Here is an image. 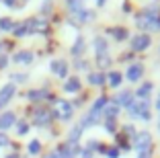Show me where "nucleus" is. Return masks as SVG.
I'll return each instance as SVG.
<instances>
[{
    "mask_svg": "<svg viewBox=\"0 0 160 158\" xmlns=\"http://www.w3.org/2000/svg\"><path fill=\"white\" fill-rule=\"evenodd\" d=\"M80 152V146L78 144H72V142H66V144H62L60 150H58V156L60 158H76Z\"/></svg>",
    "mask_w": 160,
    "mask_h": 158,
    "instance_id": "nucleus-1",
    "label": "nucleus"
},
{
    "mask_svg": "<svg viewBox=\"0 0 160 158\" xmlns=\"http://www.w3.org/2000/svg\"><path fill=\"white\" fill-rule=\"evenodd\" d=\"M17 123V117H14L12 111H4V113H0V131H6L10 130V127Z\"/></svg>",
    "mask_w": 160,
    "mask_h": 158,
    "instance_id": "nucleus-2",
    "label": "nucleus"
},
{
    "mask_svg": "<svg viewBox=\"0 0 160 158\" xmlns=\"http://www.w3.org/2000/svg\"><path fill=\"white\" fill-rule=\"evenodd\" d=\"M14 84L10 82V84H6V86H2L0 89V107H4V105H8V101L14 97Z\"/></svg>",
    "mask_w": 160,
    "mask_h": 158,
    "instance_id": "nucleus-3",
    "label": "nucleus"
},
{
    "mask_svg": "<svg viewBox=\"0 0 160 158\" xmlns=\"http://www.w3.org/2000/svg\"><path fill=\"white\" fill-rule=\"evenodd\" d=\"M148 47H150V37L148 35H136L132 39V49L142 51V49H148Z\"/></svg>",
    "mask_w": 160,
    "mask_h": 158,
    "instance_id": "nucleus-4",
    "label": "nucleus"
},
{
    "mask_svg": "<svg viewBox=\"0 0 160 158\" xmlns=\"http://www.w3.org/2000/svg\"><path fill=\"white\" fill-rule=\"evenodd\" d=\"M142 74H144V66L142 64H132L127 68V80L129 82H138L142 78Z\"/></svg>",
    "mask_w": 160,
    "mask_h": 158,
    "instance_id": "nucleus-5",
    "label": "nucleus"
},
{
    "mask_svg": "<svg viewBox=\"0 0 160 158\" xmlns=\"http://www.w3.org/2000/svg\"><path fill=\"white\" fill-rule=\"evenodd\" d=\"M150 144H152V138H150V134H148V131H144V134L138 135V140H136V148H138V152L150 150Z\"/></svg>",
    "mask_w": 160,
    "mask_h": 158,
    "instance_id": "nucleus-6",
    "label": "nucleus"
},
{
    "mask_svg": "<svg viewBox=\"0 0 160 158\" xmlns=\"http://www.w3.org/2000/svg\"><path fill=\"white\" fill-rule=\"evenodd\" d=\"M52 72L56 76H60V78H66V74H68V64L64 60H53L52 62Z\"/></svg>",
    "mask_w": 160,
    "mask_h": 158,
    "instance_id": "nucleus-7",
    "label": "nucleus"
},
{
    "mask_svg": "<svg viewBox=\"0 0 160 158\" xmlns=\"http://www.w3.org/2000/svg\"><path fill=\"white\" fill-rule=\"evenodd\" d=\"M49 121H52V113L47 111V109H37V113H35V119H33L35 125H47Z\"/></svg>",
    "mask_w": 160,
    "mask_h": 158,
    "instance_id": "nucleus-8",
    "label": "nucleus"
},
{
    "mask_svg": "<svg viewBox=\"0 0 160 158\" xmlns=\"http://www.w3.org/2000/svg\"><path fill=\"white\" fill-rule=\"evenodd\" d=\"M64 90H66V93H78L80 90V78L78 76H72V78H68L66 80V84H64Z\"/></svg>",
    "mask_w": 160,
    "mask_h": 158,
    "instance_id": "nucleus-9",
    "label": "nucleus"
},
{
    "mask_svg": "<svg viewBox=\"0 0 160 158\" xmlns=\"http://www.w3.org/2000/svg\"><path fill=\"white\" fill-rule=\"evenodd\" d=\"M12 62H17V64H31V62H33V54H31V51H19V54L12 58Z\"/></svg>",
    "mask_w": 160,
    "mask_h": 158,
    "instance_id": "nucleus-10",
    "label": "nucleus"
},
{
    "mask_svg": "<svg viewBox=\"0 0 160 158\" xmlns=\"http://www.w3.org/2000/svg\"><path fill=\"white\" fill-rule=\"evenodd\" d=\"M105 107H107V97H99L97 101H94L90 113H94V115H101V111H105Z\"/></svg>",
    "mask_w": 160,
    "mask_h": 158,
    "instance_id": "nucleus-11",
    "label": "nucleus"
},
{
    "mask_svg": "<svg viewBox=\"0 0 160 158\" xmlns=\"http://www.w3.org/2000/svg\"><path fill=\"white\" fill-rule=\"evenodd\" d=\"M109 35L111 37H115L117 41H123V39H127V31L121 27H113V29H109Z\"/></svg>",
    "mask_w": 160,
    "mask_h": 158,
    "instance_id": "nucleus-12",
    "label": "nucleus"
},
{
    "mask_svg": "<svg viewBox=\"0 0 160 158\" xmlns=\"http://www.w3.org/2000/svg\"><path fill=\"white\" fill-rule=\"evenodd\" d=\"M117 103L121 105V107H127V109H129V105L133 103V94L132 93H121L117 97Z\"/></svg>",
    "mask_w": 160,
    "mask_h": 158,
    "instance_id": "nucleus-13",
    "label": "nucleus"
},
{
    "mask_svg": "<svg viewBox=\"0 0 160 158\" xmlns=\"http://www.w3.org/2000/svg\"><path fill=\"white\" fill-rule=\"evenodd\" d=\"M94 49H97V56H105L107 54V41L103 37H97L94 39Z\"/></svg>",
    "mask_w": 160,
    "mask_h": 158,
    "instance_id": "nucleus-14",
    "label": "nucleus"
},
{
    "mask_svg": "<svg viewBox=\"0 0 160 158\" xmlns=\"http://www.w3.org/2000/svg\"><path fill=\"white\" fill-rule=\"evenodd\" d=\"M58 107H60V115L64 117V119H70V115H72V105H70V103L62 101Z\"/></svg>",
    "mask_w": 160,
    "mask_h": 158,
    "instance_id": "nucleus-15",
    "label": "nucleus"
},
{
    "mask_svg": "<svg viewBox=\"0 0 160 158\" xmlns=\"http://www.w3.org/2000/svg\"><path fill=\"white\" fill-rule=\"evenodd\" d=\"M150 93H152V82H146L144 84V86H140V89H138V97L140 99H144V101H146L148 97H150Z\"/></svg>",
    "mask_w": 160,
    "mask_h": 158,
    "instance_id": "nucleus-16",
    "label": "nucleus"
},
{
    "mask_svg": "<svg viewBox=\"0 0 160 158\" xmlns=\"http://www.w3.org/2000/svg\"><path fill=\"white\" fill-rule=\"evenodd\" d=\"M119 113V105L117 103H113V105H107L105 107V115H107V119H115Z\"/></svg>",
    "mask_w": 160,
    "mask_h": 158,
    "instance_id": "nucleus-17",
    "label": "nucleus"
},
{
    "mask_svg": "<svg viewBox=\"0 0 160 158\" xmlns=\"http://www.w3.org/2000/svg\"><path fill=\"white\" fill-rule=\"evenodd\" d=\"M105 76L101 74V72H97V74H88V82L90 84H97V86H101V84H105Z\"/></svg>",
    "mask_w": 160,
    "mask_h": 158,
    "instance_id": "nucleus-18",
    "label": "nucleus"
},
{
    "mask_svg": "<svg viewBox=\"0 0 160 158\" xmlns=\"http://www.w3.org/2000/svg\"><path fill=\"white\" fill-rule=\"evenodd\" d=\"M107 82L111 84V86H119V84H121V74H119V72H109Z\"/></svg>",
    "mask_w": 160,
    "mask_h": 158,
    "instance_id": "nucleus-19",
    "label": "nucleus"
},
{
    "mask_svg": "<svg viewBox=\"0 0 160 158\" xmlns=\"http://www.w3.org/2000/svg\"><path fill=\"white\" fill-rule=\"evenodd\" d=\"M12 33L17 35V37H21V35H25V33H31V25H29V23H23V25H19V27H14Z\"/></svg>",
    "mask_w": 160,
    "mask_h": 158,
    "instance_id": "nucleus-20",
    "label": "nucleus"
},
{
    "mask_svg": "<svg viewBox=\"0 0 160 158\" xmlns=\"http://www.w3.org/2000/svg\"><path fill=\"white\" fill-rule=\"evenodd\" d=\"M12 29H14V23L8 17H2L0 19V31H12Z\"/></svg>",
    "mask_w": 160,
    "mask_h": 158,
    "instance_id": "nucleus-21",
    "label": "nucleus"
},
{
    "mask_svg": "<svg viewBox=\"0 0 160 158\" xmlns=\"http://www.w3.org/2000/svg\"><path fill=\"white\" fill-rule=\"evenodd\" d=\"M82 49H84V39L78 37V39H76V43L72 45V56H78V54H82Z\"/></svg>",
    "mask_w": 160,
    "mask_h": 158,
    "instance_id": "nucleus-22",
    "label": "nucleus"
},
{
    "mask_svg": "<svg viewBox=\"0 0 160 158\" xmlns=\"http://www.w3.org/2000/svg\"><path fill=\"white\" fill-rule=\"evenodd\" d=\"M45 97V93L43 90H31V93H27V99L29 101H39V99Z\"/></svg>",
    "mask_w": 160,
    "mask_h": 158,
    "instance_id": "nucleus-23",
    "label": "nucleus"
},
{
    "mask_svg": "<svg viewBox=\"0 0 160 158\" xmlns=\"http://www.w3.org/2000/svg\"><path fill=\"white\" fill-rule=\"evenodd\" d=\"M39 150H41V144H39L37 140H33V142L29 144V152H31V154H37Z\"/></svg>",
    "mask_w": 160,
    "mask_h": 158,
    "instance_id": "nucleus-24",
    "label": "nucleus"
},
{
    "mask_svg": "<svg viewBox=\"0 0 160 158\" xmlns=\"http://www.w3.org/2000/svg\"><path fill=\"white\" fill-rule=\"evenodd\" d=\"M115 127H117L115 125V119H107L105 121V130L107 131H115Z\"/></svg>",
    "mask_w": 160,
    "mask_h": 158,
    "instance_id": "nucleus-25",
    "label": "nucleus"
},
{
    "mask_svg": "<svg viewBox=\"0 0 160 158\" xmlns=\"http://www.w3.org/2000/svg\"><path fill=\"white\" fill-rule=\"evenodd\" d=\"M107 158H119V150L117 148H109L107 150Z\"/></svg>",
    "mask_w": 160,
    "mask_h": 158,
    "instance_id": "nucleus-26",
    "label": "nucleus"
},
{
    "mask_svg": "<svg viewBox=\"0 0 160 158\" xmlns=\"http://www.w3.org/2000/svg\"><path fill=\"white\" fill-rule=\"evenodd\" d=\"M6 144H8V135L0 131V148H2V146H6Z\"/></svg>",
    "mask_w": 160,
    "mask_h": 158,
    "instance_id": "nucleus-27",
    "label": "nucleus"
},
{
    "mask_svg": "<svg viewBox=\"0 0 160 158\" xmlns=\"http://www.w3.org/2000/svg\"><path fill=\"white\" fill-rule=\"evenodd\" d=\"M17 131H19V134H27V131H29V125H27V123H21V125L17 127Z\"/></svg>",
    "mask_w": 160,
    "mask_h": 158,
    "instance_id": "nucleus-28",
    "label": "nucleus"
},
{
    "mask_svg": "<svg viewBox=\"0 0 160 158\" xmlns=\"http://www.w3.org/2000/svg\"><path fill=\"white\" fill-rule=\"evenodd\" d=\"M82 158H92V148H86L84 152H82Z\"/></svg>",
    "mask_w": 160,
    "mask_h": 158,
    "instance_id": "nucleus-29",
    "label": "nucleus"
},
{
    "mask_svg": "<svg viewBox=\"0 0 160 158\" xmlns=\"http://www.w3.org/2000/svg\"><path fill=\"white\" fill-rule=\"evenodd\" d=\"M138 158H150V150H144V152L138 154Z\"/></svg>",
    "mask_w": 160,
    "mask_h": 158,
    "instance_id": "nucleus-30",
    "label": "nucleus"
},
{
    "mask_svg": "<svg viewBox=\"0 0 160 158\" xmlns=\"http://www.w3.org/2000/svg\"><path fill=\"white\" fill-rule=\"evenodd\" d=\"M49 4H52L49 0H47V2H43V6H41V10H43V13H47V10H49Z\"/></svg>",
    "mask_w": 160,
    "mask_h": 158,
    "instance_id": "nucleus-31",
    "label": "nucleus"
},
{
    "mask_svg": "<svg viewBox=\"0 0 160 158\" xmlns=\"http://www.w3.org/2000/svg\"><path fill=\"white\" fill-rule=\"evenodd\" d=\"M4 4L6 6H14V4H17V0H4Z\"/></svg>",
    "mask_w": 160,
    "mask_h": 158,
    "instance_id": "nucleus-32",
    "label": "nucleus"
},
{
    "mask_svg": "<svg viewBox=\"0 0 160 158\" xmlns=\"http://www.w3.org/2000/svg\"><path fill=\"white\" fill-rule=\"evenodd\" d=\"M47 158H60V156H58V154H49V156H47Z\"/></svg>",
    "mask_w": 160,
    "mask_h": 158,
    "instance_id": "nucleus-33",
    "label": "nucleus"
},
{
    "mask_svg": "<svg viewBox=\"0 0 160 158\" xmlns=\"http://www.w3.org/2000/svg\"><path fill=\"white\" fill-rule=\"evenodd\" d=\"M103 2H105V0H97V4H99V6H103Z\"/></svg>",
    "mask_w": 160,
    "mask_h": 158,
    "instance_id": "nucleus-34",
    "label": "nucleus"
},
{
    "mask_svg": "<svg viewBox=\"0 0 160 158\" xmlns=\"http://www.w3.org/2000/svg\"><path fill=\"white\" fill-rule=\"evenodd\" d=\"M8 158H17V154H10V156H8Z\"/></svg>",
    "mask_w": 160,
    "mask_h": 158,
    "instance_id": "nucleus-35",
    "label": "nucleus"
}]
</instances>
